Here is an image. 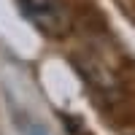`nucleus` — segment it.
Returning <instances> with one entry per match:
<instances>
[{"label":"nucleus","instance_id":"nucleus-1","mask_svg":"<svg viewBox=\"0 0 135 135\" xmlns=\"http://www.w3.org/2000/svg\"><path fill=\"white\" fill-rule=\"evenodd\" d=\"M19 8L38 30L51 38H60L70 27V16L62 6V0H19Z\"/></svg>","mask_w":135,"mask_h":135},{"label":"nucleus","instance_id":"nucleus-2","mask_svg":"<svg viewBox=\"0 0 135 135\" xmlns=\"http://www.w3.org/2000/svg\"><path fill=\"white\" fill-rule=\"evenodd\" d=\"M62 122H65L68 127H70V132H73V135H84V124H78L76 119H70V116H62Z\"/></svg>","mask_w":135,"mask_h":135},{"label":"nucleus","instance_id":"nucleus-3","mask_svg":"<svg viewBox=\"0 0 135 135\" xmlns=\"http://www.w3.org/2000/svg\"><path fill=\"white\" fill-rule=\"evenodd\" d=\"M30 135H46V132H43V130H32Z\"/></svg>","mask_w":135,"mask_h":135}]
</instances>
